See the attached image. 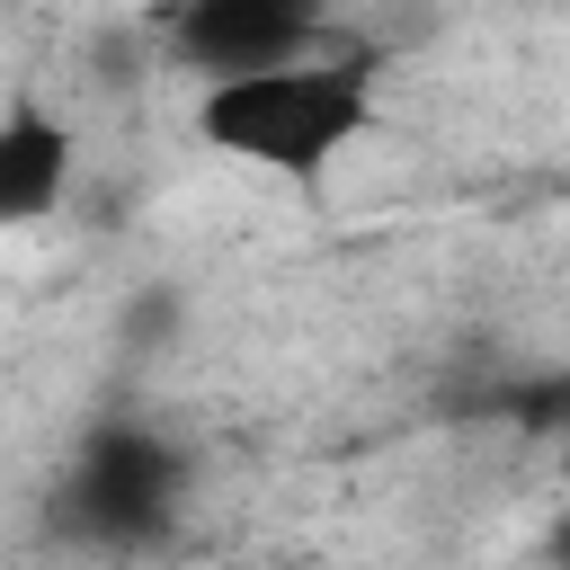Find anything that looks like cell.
Wrapping results in <instances>:
<instances>
[{
	"label": "cell",
	"instance_id": "cell-3",
	"mask_svg": "<svg viewBox=\"0 0 570 570\" xmlns=\"http://www.w3.org/2000/svg\"><path fill=\"white\" fill-rule=\"evenodd\" d=\"M330 45V0H160V53L196 80L276 71Z\"/></svg>",
	"mask_w": 570,
	"mask_h": 570
},
{
	"label": "cell",
	"instance_id": "cell-1",
	"mask_svg": "<svg viewBox=\"0 0 570 570\" xmlns=\"http://www.w3.org/2000/svg\"><path fill=\"white\" fill-rule=\"evenodd\" d=\"M365 134H374L365 53H303L276 71H240V80L196 89V142H214L223 160L267 169V178H321Z\"/></svg>",
	"mask_w": 570,
	"mask_h": 570
},
{
	"label": "cell",
	"instance_id": "cell-4",
	"mask_svg": "<svg viewBox=\"0 0 570 570\" xmlns=\"http://www.w3.org/2000/svg\"><path fill=\"white\" fill-rule=\"evenodd\" d=\"M71 187V125L45 98H9L0 107V232L45 223Z\"/></svg>",
	"mask_w": 570,
	"mask_h": 570
},
{
	"label": "cell",
	"instance_id": "cell-2",
	"mask_svg": "<svg viewBox=\"0 0 570 570\" xmlns=\"http://www.w3.org/2000/svg\"><path fill=\"white\" fill-rule=\"evenodd\" d=\"M178 525H187V454L151 419H98L45 490V534L80 552H116V561L169 552Z\"/></svg>",
	"mask_w": 570,
	"mask_h": 570
}]
</instances>
